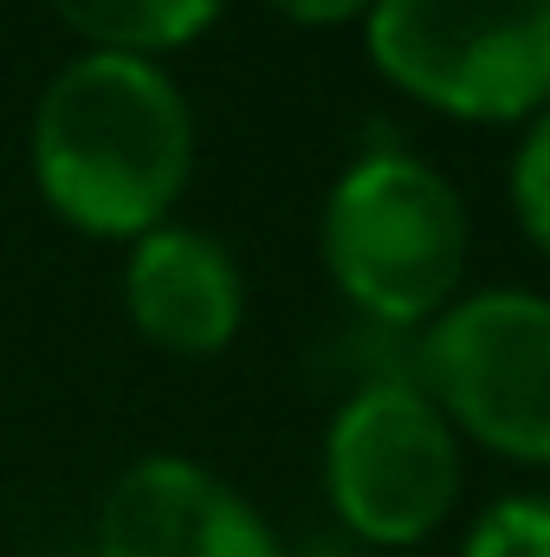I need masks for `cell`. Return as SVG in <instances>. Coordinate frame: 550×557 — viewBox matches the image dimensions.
<instances>
[{
    "label": "cell",
    "mask_w": 550,
    "mask_h": 557,
    "mask_svg": "<svg viewBox=\"0 0 550 557\" xmlns=\"http://www.w3.org/2000/svg\"><path fill=\"white\" fill-rule=\"evenodd\" d=\"M227 0H52V13L91 46V52H137L162 59L175 46H195Z\"/></svg>",
    "instance_id": "8"
},
{
    "label": "cell",
    "mask_w": 550,
    "mask_h": 557,
    "mask_svg": "<svg viewBox=\"0 0 550 557\" xmlns=\"http://www.w3.org/2000/svg\"><path fill=\"white\" fill-rule=\"evenodd\" d=\"M421 383L479 447L550 467V298L518 285L466 292L427 324Z\"/></svg>",
    "instance_id": "4"
},
{
    "label": "cell",
    "mask_w": 550,
    "mask_h": 557,
    "mask_svg": "<svg viewBox=\"0 0 550 557\" xmlns=\"http://www.w3.org/2000/svg\"><path fill=\"white\" fill-rule=\"evenodd\" d=\"M512 208H518L532 247L550 253V104L525 124V137L512 149Z\"/></svg>",
    "instance_id": "10"
},
{
    "label": "cell",
    "mask_w": 550,
    "mask_h": 557,
    "mask_svg": "<svg viewBox=\"0 0 550 557\" xmlns=\"http://www.w3.org/2000/svg\"><path fill=\"white\" fill-rule=\"evenodd\" d=\"M266 7H278L298 26H343V20L370 13V0H266Z\"/></svg>",
    "instance_id": "11"
},
{
    "label": "cell",
    "mask_w": 550,
    "mask_h": 557,
    "mask_svg": "<svg viewBox=\"0 0 550 557\" xmlns=\"http://www.w3.org/2000/svg\"><path fill=\"white\" fill-rule=\"evenodd\" d=\"M317 247L357 311L383 324H434L466 273V208L434 162L376 149L330 182Z\"/></svg>",
    "instance_id": "2"
},
{
    "label": "cell",
    "mask_w": 550,
    "mask_h": 557,
    "mask_svg": "<svg viewBox=\"0 0 550 557\" xmlns=\"http://www.w3.org/2000/svg\"><path fill=\"white\" fill-rule=\"evenodd\" d=\"M98 557H285L273 525L214 467L182 454L130 460L98 506Z\"/></svg>",
    "instance_id": "6"
},
{
    "label": "cell",
    "mask_w": 550,
    "mask_h": 557,
    "mask_svg": "<svg viewBox=\"0 0 550 557\" xmlns=\"http://www.w3.org/2000/svg\"><path fill=\"white\" fill-rule=\"evenodd\" d=\"M26 162L39 201L65 227L91 240H142L188 188L195 111L162 59L78 52L33 104Z\"/></svg>",
    "instance_id": "1"
},
{
    "label": "cell",
    "mask_w": 550,
    "mask_h": 557,
    "mask_svg": "<svg viewBox=\"0 0 550 557\" xmlns=\"http://www.w3.org/2000/svg\"><path fill=\"white\" fill-rule=\"evenodd\" d=\"M324 493L370 545H421L460 493V434L421 383H370L324 428Z\"/></svg>",
    "instance_id": "5"
},
{
    "label": "cell",
    "mask_w": 550,
    "mask_h": 557,
    "mask_svg": "<svg viewBox=\"0 0 550 557\" xmlns=\"http://www.w3.org/2000/svg\"><path fill=\"white\" fill-rule=\"evenodd\" d=\"M124 311L142 344L168 357H214L247 318V285L234 253L201 227H149L124 260Z\"/></svg>",
    "instance_id": "7"
},
{
    "label": "cell",
    "mask_w": 550,
    "mask_h": 557,
    "mask_svg": "<svg viewBox=\"0 0 550 557\" xmlns=\"http://www.w3.org/2000/svg\"><path fill=\"white\" fill-rule=\"evenodd\" d=\"M376 72L421 104L473 124L550 104V0H370Z\"/></svg>",
    "instance_id": "3"
},
{
    "label": "cell",
    "mask_w": 550,
    "mask_h": 557,
    "mask_svg": "<svg viewBox=\"0 0 550 557\" xmlns=\"http://www.w3.org/2000/svg\"><path fill=\"white\" fill-rule=\"evenodd\" d=\"M460 557H550V499H538V493L492 499L473 519Z\"/></svg>",
    "instance_id": "9"
}]
</instances>
